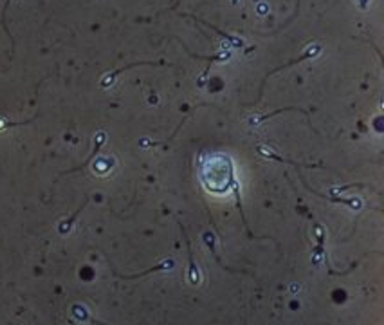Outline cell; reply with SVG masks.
Segmentation results:
<instances>
[{
  "instance_id": "obj_11",
  "label": "cell",
  "mask_w": 384,
  "mask_h": 325,
  "mask_svg": "<svg viewBox=\"0 0 384 325\" xmlns=\"http://www.w3.org/2000/svg\"><path fill=\"white\" fill-rule=\"evenodd\" d=\"M204 240H206V246L210 248L211 255H213V258H215V260H217V264H218V266H222V267H224V269H226V271H231V273H242L240 269H233V267H227V266H224V264H222L220 257H218V255H217V251H215V244H213V242L210 240V235H204Z\"/></svg>"
},
{
  "instance_id": "obj_9",
  "label": "cell",
  "mask_w": 384,
  "mask_h": 325,
  "mask_svg": "<svg viewBox=\"0 0 384 325\" xmlns=\"http://www.w3.org/2000/svg\"><path fill=\"white\" fill-rule=\"evenodd\" d=\"M195 18H197V16H195ZM197 22H200V24L208 25V28H211V29H213L215 33H218V35H222V36H224V38H226V40H229V42H231V44L234 45V47H242V44H244V42H242V40H238V38H234V36L227 35V33H224V31H222V29H218V28H215V25H211L210 22H204V20H200V18H197Z\"/></svg>"
},
{
  "instance_id": "obj_4",
  "label": "cell",
  "mask_w": 384,
  "mask_h": 325,
  "mask_svg": "<svg viewBox=\"0 0 384 325\" xmlns=\"http://www.w3.org/2000/svg\"><path fill=\"white\" fill-rule=\"evenodd\" d=\"M256 152L267 159H273V161H278V163H289V165H294L296 168H323L321 163L319 165H310V163H298V161H292V159H283V157H280V155H274V154H271V152H265L261 147H256Z\"/></svg>"
},
{
  "instance_id": "obj_12",
  "label": "cell",
  "mask_w": 384,
  "mask_h": 325,
  "mask_svg": "<svg viewBox=\"0 0 384 325\" xmlns=\"http://www.w3.org/2000/svg\"><path fill=\"white\" fill-rule=\"evenodd\" d=\"M287 111H298V112H301V114H303V116H307V118H309V112H307L305 109H298V107H285V109H278V111L271 112V114H267V116H261V118L258 119V123H261V121H265V119H269V118H273V116L280 114V112H287Z\"/></svg>"
},
{
  "instance_id": "obj_3",
  "label": "cell",
  "mask_w": 384,
  "mask_h": 325,
  "mask_svg": "<svg viewBox=\"0 0 384 325\" xmlns=\"http://www.w3.org/2000/svg\"><path fill=\"white\" fill-rule=\"evenodd\" d=\"M300 179H301V182H303V186L307 188V190L310 192V194H314V195H317V197H321V199H327L329 202H341V204H346V206H350V208H353V210H357L359 208V204H357V201H352V199H339V197H332V195H325V194H321V192H316L314 190L312 186H309L307 184V181H305V177L300 174Z\"/></svg>"
},
{
  "instance_id": "obj_5",
  "label": "cell",
  "mask_w": 384,
  "mask_h": 325,
  "mask_svg": "<svg viewBox=\"0 0 384 325\" xmlns=\"http://www.w3.org/2000/svg\"><path fill=\"white\" fill-rule=\"evenodd\" d=\"M179 226H181L184 242H186V246H188V257H190V280H191V284H198V280H200V271H198L197 264H195V260H193V253H191V246H190V240H188L186 230H184L183 224H179Z\"/></svg>"
},
{
  "instance_id": "obj_7",
  "label": "cell",
  "mask_w": 384,
  "mask_h": 325,
  "mask_svg": "<svg viewBox=\"0 0 384 325\" xmlns=\"http://www.w3.org/2000/svg\"><path fill=\"white\" fill-rule=\"evenodd\" d=\"M171 267H173V262H163V264H157V266L150 267V269L143 271V273H139V275H119V273H117V271H115V269H112V273H114L115 277H119V278H127V280H132V278H139V277H144V275H148V273H155V271H164V269H171Z\"/></svg>"
},
{
  "instance_id": "obj_13",
  "label": "cell",
  "mask_w": 384,
  "mask_h": 325,
  "mask_svg": "<svg viewBox=\"0 0 384 325\" xmlns=\"http://www.w3.org/2000/svg\"><path fill=\"white\" fill-rule=\"evenodd\" d=\"M9 4H11V0H6V6H4V11H2V18H0V22H2V28H4V31L9 35V40H11V45H13V52H15V40H13V36H11V33H9L8 25H6V11H8Z\"/></svg>"
},
{
  "instance_id": "obj_2",
  "label": "cell",
  "mask_w": 384,
  "mask_h": 325,
  "mask_svg": "<svg viewBox=\"0 0 384 325\" xmlns=\"http://www.w3.org/2000/svg\"><path fill=\"white\" fill-rule=\"evenodd\" d=\"M164 62L163 60H159V62H134V64H130V65H125V67H121V69H117V71H114V72H110V74H107L105 76L103 79H101V87L103 89H107V87H112V84H114V79L117 78L121 72H125V71H128V69H132V67H139V65H163Z\"/></svg>"
},
{
  "instance_id": "obj_6",
  "label": "cell",
  "mask_w": 384,
  "mask_h": 325,
  "mask_svg": "<svg viewBox=\"0 0 384 325\" xmlns=\"http://www.w3.org/2000/svg\"><path fill=\"white\" fill-rule=\"evenodd\" d=\"M105 139H107V134L105 132H99L98 136H96V139H94V150H92V154L88 155L87 159H85V163L83 165H79V167H76V168H71V170H67V172H64V174H74V172H78V170H81V168H85L88 165V163L92 161V159L96 157V154L99 152V148H101V145L105 143Z\"/></svg>"
},
{
  "instance_id": "obj_1",
  "label": "cell",
  "mask_w": 384,
  "mask_h": 325,
  "mask_svg": "<svg viewBox=\"0 0 384 325\" xmlns=\"http://www.w3.org/2000/svg\"><path fill=\"white\" fill-rule=\"evenodd\" d=\"M319 51H321V45H312L310 49H307L305 52L301 56H298L296 60H292V62H289V64H285V65H280V67H276V69H273L271 72H267V76L263 78V82H261V87H260V91H258V101L261 99V94H263V87H265V82H267V78H269L271 74H274V72H278V71H283V69H287V67H290V65H296V64H300V62H303V60H307V58H314L316 55H319ZM256 101V103H258Z\"/></svg>"
},
{
  "instance_id": "obj_10",
  "label": "cell",
  "mask_w": 384,
  "mask_h": 325,
  "mask_svg": "<svg viewBox=\"0 0 384 325\" xmlns=\"http://www.w3.org/2000/svg\"><path fill=\"white\" fill-rule=\"evenodd\" d=\"M87 202H88V201H85L83 204H81V206H79L78 210H76V213L72 215L71 219H67V221H62V222H60V226H58V231H60V233H62V235H65V233H67V231H69V228L72 226V222H74V221H76V217H78V215L81 213V210H83V208H85V204H87Z\"/></svg>"
},
{
  "instance_id": "obj_8",
  "label": "cell",
  "mask_w": 384,
  "mask_h": 325,
  "mask_svg": "<svg viewBox=\"0 0 384 325\" xmlns=\"http://www.w3.org/2000/svg\"><path fill=\"white\" fill-rule=\"evenodd\" d=\"M231 188H233V192H234V199H237V206H238V210H240V217H242V221H244V226H246V230H247V233H249V237L251 238H267V237H256V235L251 231V228L247 226V221H246V217H244V210H242V201H240V186H238V182L237 181H233L231 182Z\"/></svg>"
}]
</instances>
